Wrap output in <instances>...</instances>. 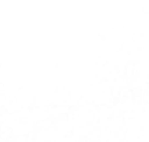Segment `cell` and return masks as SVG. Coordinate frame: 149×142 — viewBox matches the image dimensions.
<instances>
[]
</instances>
